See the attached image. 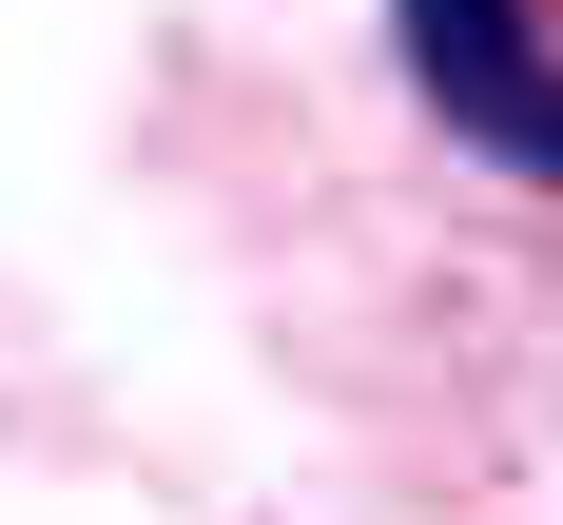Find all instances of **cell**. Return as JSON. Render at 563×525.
Segmentation results:
<instances>
[{
    "mask_svg": "<svg viewBox=\"0 0 563 525\" xmlns=\"http://www.w3.org/2000/svg\"><path fill=\"white\" fill-rule=\"evenodd\" d=\"M389 40H408V98L486 175L563 195V40H544V0H389Z\"/></svg>",
    "mask_w": 563,
    "mask_h": 525,
    "instance_id": "obj_1",
    "label": "cell"
}]
</instances>
